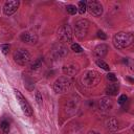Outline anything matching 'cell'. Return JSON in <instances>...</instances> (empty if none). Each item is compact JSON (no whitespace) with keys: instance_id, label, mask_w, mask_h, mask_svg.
<instances>
[{"instance_id":"5b68a950","label":"cell","mask_w":134,"mask_h":134,"mask_svg":"<svg viewBox=\"0 0 134 134\" xmlns=\"http://www.w3.org/2000/svg\"><path fill=\"white\" fill-rule=\"evenodd\" d=\"M15 95H16V98H17V100H18V103H19V105H20V107H21L23 113H24L25 115L31 117V116L34 115V112H32V108H31V106L29 105V103L27 102V99H26V98L23 96V94H22L19 90H17V89H15Z\"/></svg>"},{"instance_id":"4316f807","label":"cell","mask_w":134,"mask_h":134,"mask_svg":"<svg viewBox=\"0 0 134 134\" xmlns=\"http://www.w3.org/2000/svg\"><path fill=\"white\" fill-rule=\"evenodd\" d=\"M118 104L119 105H125L127 102H128V96L126 95V94H121L119 97H118Z\"/></svg>"},{"instance_id":"7402d4cb","label":"cell","mask_w":134,"mask_h":134,"mask_svg":"<svg viewBox=\"0 0 134 134\" xmlns=\"http://www.w3.org/2000/svg\"><path fill=\"white\" fill-rule=\"evenodd\" d=\"M77 12H79L81 15L85 14V12H86V2H85V1H80V2H79Z\"/></svg>"},{"instance_id":"6da1fadb","label":"cell","mask_w":134,"mask_h":134,"mask_svg":"<svg viewBox=\"0 0 134 134\" xmlns=\"http://www.w3.org/2000/svg\"><path fill=\"white\" fill-rule=\"evenodd\" d=\"M134 37L131 32H117L113 37V44L117 49H124L129 47L133 43Z\"/></svg>"},{"instance_id":"9c48e42d","label":"cell","mask_w":134,"mask_h":134,"mask_svg":"<svg viewBox=\"0 0 134 134\" xmlns=\"http://www.w3.org/2000/svg\"><path fill=\"white\" fill-rule=\"evenodd\" d=\"M20 2L17 0H10V1H6L4 3L3 6V13L5 16H12L14 13L17 12L18 7H19Z\"/></svg>"},{"instance_id":"277c9868","label":"cell","mask_w":134,"mask_h":134,"mask_svg":"<svg viewBox=\"0 0 134 134\" xmlns=\"http://www.w3.org/2000/svg\"><path fill=\"white\" fill-rule=\"evenodd\" d=\"M89 21L86 19H80L77 21H75L74 23V35L79 38V39H84L87 34H88V29H89Z\"/></svg>"},{"instance_id":"ba28073f","label":"cell","mask_w":134,"mask_h":134,"mask_svg":"<svg viewBox=\"0 0 134 134\" xmlns=\"http://www.w3.org/2000/svg\"><path fill=\"white\" fill-rule=\"evenodd\" d=\"M86 10H88L94 17H99L103 14V5L98 1L90 0L86 3Z\"/></svg>"},{"instance_id":"7c38bea8","label":"cell","mask_w":134,"mask_h":134,"mask_svg":"<svg viewBox=\"0 0 134 134\" xmlns=\"http://www.w3.org/2000/svg\"><path fill=\"white\" fill-rule=\"evenodd\" d=\"M108 50H109V47L107 44H98L97 46H95L94 50H93V54L96 57V58H104L107 53H108Z\"/></svg>"},{"instance_id":"f1b7e54d","label":"cell","mask_w":134,"mask_h":134,"mask_svg":"<svg viewBox=\"0 0 134 134\" xmlns=\"http://www.w3.org/2000/svg\"><path fill=\"white\" fill-rule=\"evenodd\" d=\"M88 134H100V133L95 132V131H89V132H88Z\"/></svg>"},{"instance_id":"603a6c76","label":"cell","mask_w":134,"mask_h":134,"mask_svg":"<svg viewBox=\"0 0 134 134\" xmlns=\"http://www.w3.org/2000/svg\"><path fill=\"white\" fill-rule=\"evenodd\" d=\"M71 49H72L74 52H82V51H83V48H82L77 43H72V44H71Z\"/></svg>"},{"instance_id":"44dd1931","label":"cell","mask_w":134,"mask_h":134,"mask_svg":"<svg viewBox=\"0 0 134 134\" xmlns=\"http://www.w3.org/2000/svg\"><path fill=\"white\" fill-rule=\"evenodd\" d=\"M66 10H67V13L70 14V15H75V14L77 13V7H76L75 5L69 4V5L66 6Z\"/></svg>"},{"instance_id":"3957f363","label":"cell","mask_w":134,"mask_h":134,"mask_svg":"<svg viewBox=\"0 0 134 134\" xmlns=\"http://www.w3.org/2000/svg\"><path fill=\"white\" fill-rule=\"evenodd\" d=\"M72 85V81L68 76H61L55 80L53 83V90L55 93H65L67 92Z\"/></svg>"},{"instance_id":"d6986e66","label":"cell","mask_w":134,"mask_h":134,"mask_svg":"<svg viewBox=\"0 0 134 134\" xmlns=\"http://www.w3.org/2000/svg\"><path fill=\"white\" fill-rule=\"evenodd\" d=\"M108 129H110V130H112V131H114V130H116L117 129V127H118V124H117V121L114 119V118H110L109 120H108Z\"/></svg>"},{"instance_id":"7a4b0ae2","label":"cell","mask_w":134,"mask_h":134,"mask_svg":"<svg viewBox=\"0 0 134 134\" xmlns=\"http://www.w3.org/2000/svg\"><path fill=\"white\" fill-rule=\"evenodd\" d=\"M102 80L100 74L95 70H88L82 76V82L87 87H95Z\"/></svg>"},{"instance_id":"ac0fdd59","label":"cell","mask_w":134,"mask_h":134,"mask_svg":"<svg viewBox=\"0 0 134 134\" xmlns=\"http://www.w3.org/2000/svg\"><path fill=\"white\" fill-rule=\"evenodd\" d=\"M95 64H96L98 67H100L102 69L106 70V71H109V70H110V67H109V65H108L106 62H104L102 59H97V60L95 61Z\"/></svg>"},{"instance_id":"2e32d148","label":"cell","mask_w":134,"mask_h":134,"mask_svg":"<svg viewBox=\"0 0 134 134\" xmlns=\"http://www.w3.org/2000/svg\"><path fill=\"white\" fill-rule=\"evenodd\" d=\"M9 129H10L9 121L5 118H2L1 121H0V131H1V133L2 134H8Z\"/></svg>"},{"instance_id":"52a82bcc","label":"cell","mask_w":134,"mask_h":134,"mask_svg":"<svg viewBox=\"0 0 134 134\" xmlns=\"http://www.w3.org/2000/svg\"><path fill=\"white\" fill-rule=\"evenodd\" d=\"M58 36H59V39L62 42H67L68 43V42L72 41L73 32H72L71 27L68 24H64L63 26L60 27V29L58 31Z\"/></svg>"},{"instance_id":"83f0119b","label":"cell","mask_w":134,"mask_h":134,"mask_svg":"<svg viewBox=\"0 0 134 134\" xmlns=\"http://www.w3.org/2000/svg\"><path fill=\"white\" fill-rule=\"evenodd\" d=\"M96 36H97V38L100 39V40H106V39H107V35H106L103 30H98L97 34H96Z\"/></svg>"},{"instance_id":"d4e9b609","label":"cell","mask_w":134,"mask_h":134,"mask_svg":"<svg viewBox=\"0 0 134 134\" xmlns=\"http://www.w3.org/2000/svg\"><path fill=\"white\" fill-rule=\"evenodd\" d=\"M107 80L110 81V82H112V83L117 82V77H116V75H115L113 72H109V73L107 74Z\"/></svg>"},{"instance_id":"4fadbf2b","label":"cell","mask_w":134,"mask_h":134,"mask_svg":"<svg viewBox=\"0 0 134 134\" xmlns=\"http://www.w3.org/2000/svg\"><path fill=\"white\" fill-rule=\"evenodd\" d=\"M118 90H119V86L118 84L115 82V83H110L106 86V93L109 95V96H114V95H117L118 93Z\"/></svg>"},{"instance_id":"9a60e30c","label":"cell","mask_w":134,"mask_h":134,"mask_svg":"<svg viewBox=\"0 0 134 134\" xmlns=\"http://www.w3.org/2000/svg\"><path fill=\"white\" fill-rule=\"evenodd\" d=\"M20 38H21V40H22L23 42H25V43H36V42L38 41L37 35L31 34V32H28V31L21 34Z\"/></svg>"},{"instance_id":"8fae6325","label":"cell","mask_w":134,"mask_h":134,"mask_svg":"<svg viewBox=\"0 0 134 134\" xmlns=\"http://www.w3.org/2000/svg\"><path fill=\"white\" fill-rule=\"evenodd\" d=\"M79 69H80V67H79L77 64L69 63V64H67L63 67V72H64V74L68 75V76H72V75H75L79 72Z\"/></svg>"},{"instance_id":"cb8c5ba5","label":"cell","mask_w":134,"mask_h":134,"mask_svg":"<svg viewBox=\"0 0 134 134\" xmlns=\"http://www.w3.org/2000/svg\"><path fill=\"white\" fill-rule=\"evenodd\" d=\"M9 49H10L9 44H2V45H1V50H2V53H3V54L6 55V54L9 52Z\"/></svg>"},{"instance_id":"e0dca14e","label":"cell","mask_w":134,"mask_h":134,"mask_svg":"<svg viewBox=\"0 0 134 134\" xmlns=\"http://www.w3.org/2000/svg\"><path fill=\"white\" fill-rule=\"evenodd\" d=\"M24 86H25V88H26L27 90L32 91V90L35 89V81H34L31 77L25 75V76H24Z\"/></svg>"},{"instance_id":"30bf717a","label":"cell","mask_w":134,"mask_h":134,"mask_svg":"<svg viewBox=\"0 0 134 134\" xmlns=\"http://www.w3.org/2000/svg\"><path fill=\"white\" fill-rule=\"evenodd\" d=\"M52 53H53V55H54L57 59H62V58H64V57L67 55L68 49H67V47H66L63 43H58V44H55V45L53 46V48H52Z\"/></svg>"},{"instance_id":"5bb4252c","label":"cell","mask_w":134,"mask_h":134,"mask_svg":"<svg viewBox=\"0 0 134 134\" xmlns=\"http://www.w3.org/2000/svg\"><path fill=\"white\" fill-rule=\"evenodd\" d=\"M98 104H99V108H100L102 110H104V111L110 110V109L112 108V106H113V102H112V99H111L109 96L100 98Z\"/></svg>"},{"instance_id":"484cf974","label":"cell","mask_w":134,"mask_h":134,"mask_svg":"<svg viewBox=\"0 0 134 134\" xmlns=\"http://www.w3.org/2000/svg\"><path fill=\"white\" fill-rule=\"evenodd\" d=\"M35 97H36V102H37V104H38L39 106H42L43 99H42V95H41V93H40L39 91H36V95H35Z\"/></svg>"},{"instance_id":"8992f818","label":"cell","mask_w":134,"mask_h":134,"mask_svg":"<svg viewBox=\"0 0 134 134\" xmlns=\"http://www.w3.org/2000/svg\"><path fill=\"white\" fill-rule=\"evenodd\" d=\"M13 58H14V61L20 65V66H25L29 63L30 61V53L26 50V49H23V48H20V49H17L14 54H13Z\"/></svg>"},{"instance_id":"ffe728a7","label":"cell","mask_w":134,"mask_h":134,"mask_svg":"<svg viewBox=\"0 0 134 134\" xmlns=\"http://www.w3.org/2000/svg\"><path fill=\"white\" fill-rule=\"evenodd\" d=\"M42 62H43V58H38V59H37L36 61H34V63L30 65V68H31L32 70H37V69L41 66Z\"/></svg>"}]
</instances>
